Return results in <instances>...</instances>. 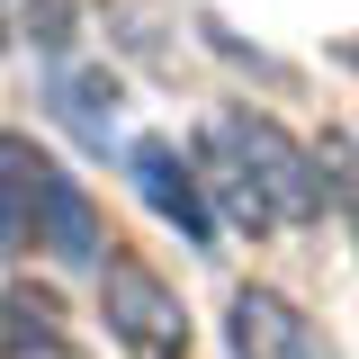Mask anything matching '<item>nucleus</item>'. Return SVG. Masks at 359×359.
<instances>
[{"instance_id": "1", "label": "nucleus", "mask_w": 359, "mask_h": 359, "mask_svg": "<svg viewBox=\"0 0 359 359\" xmlns=\"http://www.w3.org/2000/svg\"><path fill=\"white\" fill-rule=\"evenodd\" d=\"M99 314L135 359H189V306L162 287V269L144 252H108L99 261Z\"/></svg>"}, {"instance_id": "2", "label": "nucleus", "mask_w": 359, "mask_h": 359, "mask_svg": "<svg viewBox=\"0 0 359 359\" xmlns=\"http://www.w3.org/2000/svg\"><path fill=\"white\" fill-rule=\"evenodd\" d=\"M126 171H135L144 207H153L162 224H180L189 243H216V207H207V180L180 162V144H171V135H135V144H126Z\"/></svg>"}, {"instance_id": "3", "label": "nucleus", "mask_w": 359, "mask_h": 359, "mask_svg": "<svg viewBox=\"0 0 359 359\" xmlns=\"http://www.w3.org/2000/svg\"><path fill=\"white\" fill-rule=\"evenodd\" d=\"M54 153L36 135H0V252H36L45 243V198H54Z\"/></svg>"}, {"instance_id": "4", "label": "nucleus", "mask_w": 359, "mask_h": 359, "mask_svg": "<svg viewBox=\"0 0 359 359\" xmlns=\"http://www.w3.org/2000/svg\"><path fill=\"white\" fill-rule=\"evenodd\" d=\"M0 359H72V332H63L54 287L18 278V287L0 297Z\"/></svg>"}, {"instance_id": "5", "label": "nucleus", "mask_w": 359, "mask_h": 359, "mask_svg": "<svg viewBox=\"0 0 359 359\" xmlns=\"http://www.w3.org/2000/svg\"><path fill=\"white\" fill-rule=\"evenodd\" d=\"M233 351L243 359H314V341L297 323V306H278L269 287H243L233 297Z\"/></svg>"}, {"instance_id": "6", "label": "nucleus", "mask_w": 359, "mask_h": 359, "mask_svg": "<svg viewBox=\"0 0 359 359\" xmlns=\"http://www.w3.org/2000/svg\"><path fill=\"white\" fill-rule=\"evenodd\" d=\"M54 99H63V117H72L90 144H108V108H117V81H108V72H54Z\"/></svg>"}, {"instance_id": "7", "label": "nucleus", "mask_w": 359, "mask_h": 359, "mask_svg": "<svg viewBox=\"0 0 359 359\" xmlns=\"http://www.w3.org/2000/svg\"><path fill=\"white\" fill-rule=\"evenodd\" d=\"M323 171H332V198L359 216V162H351V144H323Z\"/></svg>"}]
</instances>
